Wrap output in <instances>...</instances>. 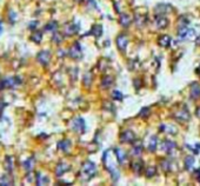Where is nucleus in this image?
I'll list each match as a JSON object with an SVG mask.
<instances>
[{"instance_id": "obj_1", "label": "nucleus", "mask_w": 200, "mask_h": 186, "mask_svg": "<svg viewBox=\"0 0 200 186\" xmlns=\"http://www.w3.org/2000/svg\"><path fill=\"white\" fill-rule=\"evenodd\" d=\"M97 173V167L92 161H86L84 163L82 167H81V172H80V175L82 178V180H90L91 178H93Z\"/></svg>"}, {"instance_id": "obj_2", "label": "nucleus", "mask_w": 200, "mask_h": 186, "mask_svg": "<svg viewBox=\"0 0 200 186\" xmlns=\"http://www.w3.org/2000/svg\"><path fill=\"white\" fill-rule=\"evenodd\" d=\"M4 88H13L15 86L21 84V79L19 77H11V78H5L1 80Z\"/></svg>"}, {"instance_id": "obj_3", "label": "nucleus", "mask_w": 200, "mask_h": 186, "mask_svg": "<svg viewBox=\"0 0 200 186\" xmlns=\"http://www.w3.org/2000/svg\"><path fill=\"white\" fill-rule=\"evenodd\" d=\"M178 35L180 39H188V38H192L194 37V29H188L187 26H181L179 32H178Z\"/></svg>"}, {"instance_id": "obj_4", "label": "nucleus", "mask_w": 200, "mask_h": 186, "mask_svg": "<svg viewBox=\"0 0 200 186\" xmlns=\"http://www.w3.org/2000/svg\"><path fill=\"white\" fill-rule=\"evenodd\" d=\"M72 129L74 130V131H77V132H79V133H84V132H85V129H86L84 119H81V118H75V119L73 120V123H72Z\"/></svg>"}, {"instance_id": "obj_5", "label": "nucleus", "mask_w": 200, "mask_h": 186, "mask_svg": "<svg viewBox=\"0 0 200 186\" xmlns=\"http://www.w3.org/2000/svg\"><path fill=\"white\" fill-rule=\"evenodd\" d=\"M37 59H38V61H39L41 65L46 66L50 63V60H51V53H50V51H47V50L41 51L39 54H38Z\"/></svg>"}, {"instance_id": "obj_6", "label": "nucleus", "mask_w": 200, "mask_h": 186, "mask_svg": "<svg viewBox=\"0 0 200 186\" xmlns=\"http://www.w3.org/2000/svg\"><path fill=\"white\" fill-rule=\"evenodd\" d=\"M128 45V39L125 34H120L119 37L117 38V46L121 52H125L126 51V47Z\"/></svg>"}, {"instance_id": "obj_7", "label": "nucleus", "mask_w": 200, "mask_h": 186, "mask_svg": "<svg viewBox=\"0 0 200 186\" xmlns=\"http://www.w3.org/2000/svg\"><path fill=\"white\" fill-rule=\"evenodd\" d=\"M68 54L71 56V57L73 58V59H79L81 56H82V53H81V48H80V45L78 43H75L71 48H69V52H68Z\"/></svg>"}, {"instance_id": "obj_8", "label": "nucleus", "mask_w": 200, "mask_h": 186, "mask_svg": "<svg viewBox=\"0 0 200 186\" xmlns=\"http://www.w3.org/2000/svg\"><path fill=\"white\" fill-rule=\"evenodd\" d=\"M134 139H135V137H134V133L132 131H125L120 136V140L124 143H132Z\"/></svg>"}, {"instance_id": "obj_9", "label": "nucleus", "mask_w": 200, "mask_h": 186, "mask_svg": "<svg viewBox=\"0 0 200 186\" xmlns=\"http://www.w3.org/2000/svg\"><path fill=\"white\" fill-rule=\"evenodd\" d=\"M71 169V166L66 164V163H60V164H58V166H57V169H55V174H57V177H60V175H63L65 172H67L68 170Z\"/></svg>"}, {"instance_id": "obj_10", "label": "nucleus", "mask_w": 200, "mask_h": 186, "mask_svg": "<svg viewBox=\"0 0 200 186\" xmlns=\"http://www.w3.org/2000/svg\"><path fill=\"white\" fill-rule=\"evenodd\" d=\"M191 98L192 99H198L200 97V85L198 83H193L191 85Z\"/></svg>"}, {"instance_id": "obj_11", "label": "nucleus", "mask_w": 200, "mask_h": 186, "mask_svg": "<svg viewBox=\"0 0 200 186\" xmlns=\"http://www.w3.org/2000/svg\"><path fill=\"white\" fill-rule=\"evenodd\" d=\"M161 148H162L165 152L171 153L174 148H175V144H174L173 142H171V140H166V142H164V143H162V145H161Z\"/></svg>"}, {"instance_id": "obj_12", "label": "nucleus", "mask_w": 200, "mask_h": 186, "mask_svg": "<svg viewBox=\"0 0 200 186\" xmlns=\"http://www.w3.org/2000/svg\"><path fill=\"white\" fill-rule=\"evenodd\" d=\"M155 25H157V27H159V29H165V27L168 25V21H167V19L164 18V17H157V19H155Z\"/></svg>"}, {"instance_id": "obj_13", "label": "nucleus", "mask_w": 200, "mask_h": 186, "mask_svg": "<svg viewBox=\"0 0 200 186\" xmlns=\"http://www.w3.org/2000/svg\"><path fill=\"white\" fill-rule=\"evenodd\" d=\"M177 119H178V120H180V121H187V120L189 119V113L187 112L186 108L181 110V111L177 114Z\"/></svg>"}, {"instance_id": "obj_14", "label": "nucleus", "mask_w": 200, "mask_h": 186, "mask_svg": "<svg viewBox=\"0 0 200 186\" xmlns=\"http://www.w3.org/2000/svg\"><path fill=\"white\" fill-rule=\"evenodd\" d=\"M159 45L162 47H168L171 45V38L168 35H161L159 38Z\"/></svg>"}, {"instance_id": "obj_15", "label": "nucleus", "mask_w": 200, "mask_h": 186, "mask_svg": "<svg viewBox=\"0 0 200 186\" xmlns=\"http://www.w3.org/2000/svg\"><path fill=\"white\" fill-rule=\"evenodd\" d=\"M114 153H115V157H117V159H118V161H119L120 164L125 161V159H126V154H125V152H124L122 150H120V148H115V150H114Z\"/></svg>"}, {"instance_id": "obj_16", "label": "nucleus", "mask_w": 200, "mask_h": 186, "mask_svg": "<svg viewBox=\"0 0 200 186\" xmlns=\"http://www.w3.org/2000/svg\"><path fill=\"white\" fill-rule=\"evenodd\" d=\"M58 147L60 150H63L64 152H67L71 148V142L69 140H63V142H60V143L58 144Z\"/></svg>"}, {"instance_id": "obj_17", "label": "nucleus", "mask_w": 200, "mask_h": 186, "mask_svg": "<svg viewBox=\"0 0 200 186\" xmlns=\"http://www.w3.org/2000/svg\"><path fill=\"white\" fill-rule=\"evenodd\" d=\"M31 39H32L33 41H35L37 44H39L40 41H41V39H42V33H41L40 31H35V32L32 34Z\"/></svg>"}, {"instance_id": "obj_18", "label": "nucleus", "mask_w": 200, "mask_h": 186, "mask_svg": "<svg viewBox=\"0 0 200 186\" xmlns=\"http://www.w3.org/2000/svg\"><path fill=\"white\" fill-rule=\"evenodd\" d=\"M193 165H194V158L189 157V156L186 157V159H185V167H186V170H192Z\"/></svg>"}, {"instance_id": "obj_19", "label": "nucleus", "mask_w": 200, "mask_h": 186, "mask_svg": "<svg viewBox=\"0 0 200 186\" xmlns=\"http://www.w3.org/2000/svg\"><path fill=\"white\" fill-rule=\"evenodd\" d=\"M13 181L8 175H4L0 178V185H12Z\"/></svg>"}, {"instance_id": "obj_20", "label": "nucleus", "mask_w": 200, "mask_h": 186, "mask_svg": "<svg viewBox=\"0 0 200 186\" xmlns=\"http://www.w3.org/2000/svg\"><path fill=\"white\" fill-rule=\"evenodd\" d=\"M148 148H149V151H152V152L155 151V148H157V137H155V136H153V137L151 138Z\"/></svg>"}, {"instance_id": "obj_21", "label": "nucleus", "mask_w": 200, "mask_h": 186, "mask_svg": "<svg viewBox=\"0 0 200 186\" xmlns=\"http://www.w3.org/2000/svg\"><path fill=\"white\" fill-rule=\"evenodd\" d=\"M48 183V178L47 177H44L42 178V175L41 174H38V179H37V184L38 185H46Z\"/></svg>"}, {"instance_id": "obj_22", "label": "nucleus", "mask_w": 200, "mask_h": 186, "mask_svg": "<svg viewBox=\"0 0 200 186\" xmlns=\"http://www.w3.org/2000/svg\"><path fill=\"white\" fill-rule=\"evenodd\" d=\"M101 33H103V27H101L100 25L94 26L93 29H92V34H94L95 37H100V35H101Z\"/></svg>"}, {"instance_id": "obj_23", "label": "nucleus", "mask_w": 200, "mask_h": 186, "mask_svg": "<svg viewBox=\"0 0 200 186\" xmlns=\"http://www.w3.org/2000/svg\"><path fill=\"white\" fill-rule=\"evenodd\" d=\"M120 21H121V25H124V26H128L130 23H131V18H130L128 15L124 14V15H121Z\"/></svg>"}, {"instance_id": "obj_24", "label": "nucleus", "mask_w": 200, "mask_h": 186, "mask_svg": "<svg viewBox=\"0 0 200 186\" xmlns=\"http://www.w3.org/2000/svg\"><path fill=\"white\" fill-rule=\"evenodd\" d=\"M77 31H78V26H72V25H69V26L66 27V34L72 35V34H74Z\"/></svg>"}, {"instance_id": "obj_25", "label": "nucleus", "mask_w": 200, "mask_h": 186, "mask_svg": "<svg viewBox=\"0 0 200 186\" xmlns=\"http://www.w3.org/2000/svg\"><path fill=\"white\" fill-rule=\"evenodd\" d=\"M141 151H143V146L139 144V145H134V147H133V152L134 153V156H140V153H141Z\"/></svg>"}, {"instance_id": "obj_26", "label": "nucleus", "mask_w": 200, "mask_h": 186, "mask_svg": "<svg viewBox=\"0 0 200 186\" xmlns=\"http://www.w3.org/2000/svg\"><path fill=\"white\" fill-rule=\"evenodd\" d=\"M57 27H58L57 23H55V21H52V23H50V24L45 27V29H46V31H52V32H55V31H57Z\"/></svg>"}, {"instance_id": "obj_27", "label": "nucleus", "mask_w": 200, "mask_h": 186, "mask_svg": "<svg viewBox=\"0 0 200 186\" xmlns=\"http://www.w3.org/2000/svg\"><path fill=\"white\" fill-rule=\"evenodd\" d=\"M132 167H133V170L137 173H140L141 172V167H143V163L141 161H138V163H133V165H132Z\"/></svg>"}, {"instance_id": "obj_28", "label": "nucleus", "mask_w": 200, "mask_h": 186, "mask_svg": "<svg viewBox=\"0 0 200 186\" xmlns=\"http://www.w3.org/2000/svg\"><path fill=\"white\" fill-rule=\"evenodd\" d=\"M154 174H155V167H154V166H153V167L149 166L146 171V175L148 177V178H151V177H153Z\"/></svg>"}, {"instance_id": "obj_29", "label": "nucleus", "mask_w": 200, "mask_h": 186, "mask_svg": "<svg viewBox=\"0 0 200 186\" xmlns=\"http://www.w3.org/2000/svg\"><path fill=\"white\" fill-rule=\"evenodd\" d=\"M61 40H63V37L58 33V32H54V35H53V41L57 44L61 43Z\"/></svg>"}, {"instance_id": "obj_30", "label": "nucleus", "mask_w": 200, "mask_h": 186, "mask_svg": "<svg viewBox=\"0 0 200 186\" xmlns=\"http://www.w3.org/2000/svg\"><path fill=\"white\" fill-rule=\"evenodd\" d=\"M12 160H13V159H12L11 157H8L7 159H6V164H7V165H6V169H7L8 171H12V167H13Z\"/></svg>"}, {"instance_id": "obj_31", "label": "nucleus", "mask_w": 200, "mask_h": 186, "mask_svg": "<svg viewBox=\"0 0 200 186\" xmlns=\"http://www.w3.org/2000/svg\"><path fill=\"white\" fill-rule=\"evenodd\" d=\"M32 163H33V159H29V160H27V161L24 163V167L26 169L27 171L32 169V166H33V164H32Z\"/></svg>"}, {"instance_id": "obj_32", "label": "nucleus", "mask_w": 200, "mask_h": 186, "mask_svg": "<svg viewBox=\"0 0 200 186\" xmlns=\"http://www.w3.org/2000/svg\"><path fill=\"white\" fill-rule=\"evenodd\" d=\"M112 78L111 77H106V78H104V80H103V85H105V87H108V86L112 84Z\"/></svg>"}, {"instance_id": "obj_33", "label": "nucleus", "mask_w": 200, "mask_h": 186, "mask_svg": "<svg viewBox=\"0 0 200 186\" xmlns=\"http://www.w3.org/2000/svg\"><path fill=\"white\" fill-rule=\"evenodd\" d=\"M113 98H114L115 100H122V94L120 93L119 91H114V92H113Z\"/></svg>"}, {"instance_id": "obj_34", "label": "nucleus", "mask_w": 200, "mask_h": 186, "mask_svg": "<svg viewBox=\"0 0 200 186\" xmlns=\"http://www.w3.org/2000/svg\"><path fill=\"white\" fill-rule=\"evenodd\" d=\"M4 107H5V104H4L2 101H0V117H1V113H2V111H4Z\"/></svg>"}, {"instance_id": "obj_35", "label": "nucleus", "mask_w": 200, "mask_h": 186, "mask_svg": "<svg viewBox=\"0 0 200 186\" xmlns=\"http://www.w3.org/2000/svg\"><path fill=\"white\" fill-rule=\"evenodd\" d=\"M195 114H197V117H198V118H200V107H198V108H197V111H195Z\"/></svg>"}, {"instance_id": "obj_36", "label": "nucleus", "mask_w": 200, "mask_h": 186, "mask_svg": "<svg viewBox=\"0 0 200 186\" xmlns=\"http://www.w3.org/2000/svg\"><path fill=\"white\" fill-rule=\"evenodd\" d=\"M1 32H2V26H1V21H0V34H1Z\"/></svg>"}]
</instances>
